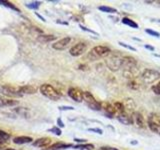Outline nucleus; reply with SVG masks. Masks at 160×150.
<instances>
[{
    "label": "nucleus",
    "mask_w": 160,
    "mask_h": 150,
    "mask_svg": "<svg viewBox=\"0 0 160 150\" xmlns=\"http://www.w3.org/2000/svg\"><path fill=\"white\" fill-rule=\"evenodd\" d=\"M98 9L102 12H105V13H116L117 10L115 8H112V7H109V6H99Z\"/></svg>",
    "instance_id": "21"
},
{
    "label": "nucleus",
    "mask_w": 160,
    "mask_h": 150,
    "mask_svg": "<svg viewBox=\"0 0 160 150\" xmlns=\"http://www.w3.org/2000/svg\"><path fill=\"white\" fill-rule=\"evenodd\" d=\"M131 118H132V122H133V124H135L136 126L140 127V128H144V127H145V121H144V118L139 112H133L131 115Z\"/></svg>",
    "instance_id": "11"
},
{
    "label": "nucleus",
    "mask_w": 160,
    "mask_h": 150,
    "mask_svg": "<svg viewBox=\"0 0 160 150\" xmlns=\"http://www.w3.org/2000/svg\"><path fill=\"white\" fill-rule=\"evenodd\" d=\"M104 109H105L106 113L109 114V115H115L116 114V109L114 108L113 105L109 103H104Z\"/></svg>",
    "instance_id": "20"
},
{
    "label": "nucleus",
    "mask_w": 160,
    "mask_h": 150,
    "mask_svg": "<svg viewBox=\"0 0 160 150\" xmlns=\"http://www.w3.org/2000/svg\"><path fill=\"white\" fill-rule=\"evenodd\" d=\"M18 105V101L14 99L0 97V107H11V106Z\"/></svg>",
    "instance_id": "13"
},
{
    "label": "nucleus",
    "mask_w": 160,
    "mask_h": 150,
    "mask_svg": "<svg viewBox=\"0 0 160 150\" xmlns=\"http://www.w3.org/2000/svg\"><path fill=\"white\" fill-rule=\"evenodd\" d=\"M57 122H58V123H59V126H61V127H63V126H64V124L62 123V121L60 120V119H58V120H57Z\"/></svg>",
    "instance_id": "39"
},
{
    "label": "nucleus",
    "mask_w": 160,
    "mask_h": 150,
    "mask_svg": "<svg viewBox=\"0 0 160 150\" xmlns=\"http://www.w3.org/2000/svg\"><path fill=\"white\" fill-rule=\"evenodd\" d=\"M49 131L50 132H52V133H54L55 135H61V130H60L59 128H57V127H53V128L51 129H49Z\"/></svg>",
    "instance_id": "32"
},
{
    "label": "nucleus",
    "mask_w": 160,
    "mask_h": 150,
    "mask_svg": "<svg viewBox=\"0 0 160 150\" xmlns=\"http://www.w3.org/2000/svg\"><path fill=\"white\" fill-rule=\"evenodd\" d=\"M54 39H55V36H53V35H41V36L39 37L40 41H43V42H49Z\"/></svg>",
    "instance_id": "25"
},
{
    "label": "nucleus",
    "mask_w": 160,
    "mask_h": 150,
    "mask_svg": "<svg viewBox=\"0 0 160 150\" xmlns=\"http://www.w3.org/2000/svg\"><path fill=\"white\" fill-rule=\"evenodd\" d=\"M117 119L119 122H121L122 124H125V125H129V124H133V122H132V118L131 116H128L126 113H120L118 114L117 116Z\"/></svg>",
    "instance_id": "15"
},
{
    "label": "nucleus",
    "mask_w": 160,
    "mask_h": 150,
    "mask_svg": "<svg viewBox=\"0 0 160 150\" xmlns=\"http://www.w3.org/2000/svg\"><path fill=\"white\" fill-rule=\"evenodd\" d=\"M59 109L60 110H73L74 108L72 106H65V107H62L61 106V107H59Z\"/></svg>",
    "instance_id": "35"
},
{
    "label": "nucleus",
    "mask_w": 160,
    "mask_h": 150,
    "mask_svg": "<svg viewBox=\"0 0 160 150\" xmlns=\"http://www.w3.org/2000/svg\"><path fill=\"white\" fill-rule=\"evenodd\" d=\"M118 44H119V45H121L122 47H125V48H127V49L131 50V51H136V48L132 47L131 45H128V44H126V43H124V42L119 41V42H118Z\"/></svg>",
    "instance_id": "29"
},
{
    "label": "nucleus",
    "mask_w": 160,
    "mask_h": 150,
    "mask_svg": "<svg viewBox=\"0 0 160 150\" xmlns=\"http://www.w3.org/2000/svg\"><path fill=\"white\" fill-rule=\"evenodd\" d=\"M105 63L111 71H118L122 67V57H119L118 55H114V56L109 55L105 59Z\"/></svg>",
    "instance_id": "5"
},
{
    "label": "nucleus",
    "mask_w": 160,
    "mask_h": 150,
    "mask_svg": "<svg viewBox=\"0 0 160 150\" xmlns=\"http://www.w3.org/2000/svg\"><path fill=\"white\" fill-rule=\"evenodd\" d=\"M122 68H123L124 76L127 78L134 77L137 74V72H138L136 60L133 57L130 56L122 57Z\"/></svg>",
    "instance_id": "1"
},
{
    "label": "nucleus",
    "mask_w": 160,
    "mask_h": 150,
    "mask_svg": "<svg viewBox=\"0 0 160 150\" xmlns=\"http://www.w3.org/2000/svg\"><path fill=\"white\" fill-rule=\"evenodd\" d=\"M2 91L4 94L10 96H16V97H21V94L19 91V86L18 87H14V86H10V85H4L1 87Z\"/></svg>",
    "instance_id": "10"
},
{
    "label": "nucleus",
    "mask_w": 160,
    "mask_h": 150,
    "mask_svg": "<svg viewBox=\"0 0 160 150\" xmlns=\"http://www.w3.org/2000/svg\"><path fill=\"white\" fill-rule=\"evenodd\" d=\"M156 21H158V22H159V23H160V20H156Z\"/></svg>",
    "instance_id": "41"
},
{
    "label": "nucleus",
    "mask_w": 160,
    "mask_h": 150,
    "mask_svg": "<svg viewBox=\"0 0 160 150\" xmlns=\"http://www.w3.org/2000/svg\"><path fill=\"white\" fill-rule=\"evenodd\" d=\"M113 106L116 110L120 111V112H124V108H125V106L123 105L122 102H115L113 104Z\"/></svg>",
    "instance_id": "27"
},
{
    "label": "nucleus",
    "mask_w": 160,
    "mask_h": 150,
    "mask_svg": "<svg viewBox=\"0 0 160 150\" xmlns=\"http://www.w3.org/2000/svg\"><path fill=\"white\" fill-rule=\"evenodd\" d=\"M111 54L110 48L107 46H103V45H98V46L93 47L88 53V57L92 61L98 60L100 58H107Z\"/></svg>",
    "instance_id": "2"
},
{
    "label": "nucleus",
    "mask_w": 160,
    "mask_h": 150,
    "mask_svg": "<svg viewBox=\"0 0 160 150\" xmlns=\"http://www.w3.org/2000/svg\"><path fill=\"white\" fill-rule=\"evenodd\" d=\"M74 148L76 149H81V150H93L94 149V145L93 144H81V145H77L75 146Z\"/></svg>",
    "instance_id": "23"
},
{
    "label": "nucleus",
    "mask_w": 160,
    "mask_h": 150,
    "mask_svg": "<svg viewBox=\"0 0 160 150\" xmlns=\"http://www.w3.org/2000/svg\"><path fill=\"white\" fill-rule=\"evenodd\" d=\"M33 139L29 136H17L13 139V142L15 144H26L32 142Z\"/></svg>",
    "instance_id": "17"
},
{
    "label": "nucleus",
    "mask_w": 160,
    "mask_h": 150,
    "mask_svg": "<svg viewBox=\"0 0 160 150\" xmlns=\"http://www.w3.org/2000/svg\"><path fill=\"white\" fill-rule=\"evenodd\" d=\"M88 130L93 131V132H95V133H98V134H100V135H102V134H103L102 129H100V128H89Z\"/></svg>",
    "instance_id": "34"
},
{
    "label": "nucleus",
    "mask_w": 160,
    "mask_h": 150,
    "mask_svg": "<svg viewBox=\"0 0 160 150\" xmlns=\"http://www.w3.org/2000/svg\"><path fill=\"white\" fill-rule=\"evenodd\" d=\"M86 50H87V45L83 42H78V43H76L74 46H72L70 48L69 53H70V55H72V56L78 57V56H80V55L84 54L86 52Z\"/></svg>",
    "instance_id": "7"
},
{
    "label": "nucleus",
    "mask_w": 160,
    "mask_h": 150,
    "mask_svg": "<svg viewBox=\"0 0 160 150\" xmlns=\"http://www.w3.org/2000/svg\"><path fill=\"white\" fill-rule=\"evenodd\" d=\"M125 108L129 109V110H134V108H135V103H134V101L132 100V99H126L125 100Z\"/></svg>",
    "instance_id": "24"
},
{
    "label": "nucleus",
    "mask_w": 160,
    "mask_h": 150,
    "mask_svg": "<svg viewBox=\"0 0 160 150\" xmlns=\"http://www.w3.org/2000/svg\"><path fill=\"white\" fill-rule=\"evenodd\" d=\"M145 32L148 33L149 35H151V36H155V37H160V34L157 31H154V30L152 29H145Z\"/></svg>",
    "instance_id": "30"
},
{
    "label": "nucleus",
    "mask_w": 160,
    "mask_h": 150,
    "mask_svg": "<svg viewBox=\"0 0 160 150\" xmlns=\"http://www.w3.org/2000/svg\"><path fill=\"white\" fill-rule=\"evenodd\" d=\"M83 101H85L86 104H87L89 107L92 109V110H100L101 108V104L98 103L96 101V99L93 97V95L88 91H83Z\"/></svg>",
    "instance_id": "6"
},
{
    "label": "nucleus",
    "mask_w": 160,
    "mask_h": 150,
    "mask_svg": "<svg viewBox=\"0 0 160 150\" xmlns=\"http://www.w3.org/2000/svg\"><path fill=\"white\" fill-rule=\"evenodd\" d=\"M74 140H75L76 142H80V143H81V142H82V143H85V142H86V139H78V138H75Z\"/></svg>",
    "instance_id": "38"
},
{
    "label": "nucleus",
    "mask_w": 160,
    "mask_h": 150,
    "mask_svg": "<svg viewBox=\"0 0 160 150\" xmlns=\"http://www.w3.org/2000/svg\"><path fill=\"white\" fill-rule=\"evenodd\" d=\"M122 23L123 24H125V25H127V26H130L131 28H135L137 29L138 28V24L136 23L134 20H132L130 18H128V17H124V18H122Z\"/></svg>",
    "instance_id": "19"
},
{
    "label": "nucleus",
    "mask_w": 160,
    "mask_h": 150,
    "mask_svg": "<svg viewBox=\"0 0 160 150\" xmlns=\"http://www.w3.org/2000/svg\"><path fill=\"white\" fill-rule=\"evenodd\" d=\"M40 4H41V2L34 1V2H30V3H27L26 6L28 7V8H30V9H37L38 7L40 6Z\"/></svg>",
    "instance_id": "26"
},
{
    "label": "nucleus",
    "mask_w": 160,
    "mask_h": 150,
    "mask_svg": "<svg viewBox=\"0 0 160 150\" xmlns=\"http://www.w3.org/2000/svg\"><path fill=\"white\" fill-rule=\"evenodd\" d=\"M148 127L150 128L151 131L155 132V133H157L158 135H160V123L152 120L150 117L148 118Z\"/></svg>",
    "instance_id": "16"
},
{
    "label": "nucleus",
    "mask_w": 160,
    "mask_h": 150,
    "mask_svg": "<svg viewBox=\"0 0 160 150\" xmlns=\"http://www.w3.org/2000/svg\"><path fill=\"white\" fill-rule=\"evenodd\" d=\"M100 150H118V149H116V148H113V147H108V146H103V147H101Z\"/></svg>",
    "instance_id": "36"
},
{
    "label": "nucleus",
    "mask_w": 160,
    "mask_h": 150,
    "mask_svg": "<svg viewBox=\"0 0 160 150\" xmlns=\"http://www.w3.org/2000/svg\"><path fill=\"white\" fill-rule=\"evenodd\" d=\"M0 4H3L5 6L7 7H10L11 9H14V10H18L16 8V7L14 6V5H12V3H10V2H7V1H3V0H0Z\"/></svg>",
    "instance_id": "31"
},
{
    "label": "nucleus",
    "mask_w": 160,
    "mask_h": 150,
    "mask_svg": "<svg viewBox=\"0 0 160 150\" xmlns=\"http://www.w3.org/2000/svg\"><path fill=\"white\" fill-rule=\"evenodd\" d=\"M152 91L155 94H157V95H160V81L157 84L152 86Z\"/></svg>",
    "instance_id": "28"
},
{
    "label": "nucleus",
    "mask_w": 160,
    "mask_h": 150,
    "mask_svg": "<svg viewBox=\"0 0 160 150\" xmlns=\"http://www.w3.org/2000/svg\"><path fill=\"white\" fill-rule=\"evenodd\" d=\"M71 42V38L70 37H64L61 39L57 40L56 42H54L52 44V48L55 50H64Z\"/></svg>",
    "instance_id": "9"
},
{
    "label": "nucleus",
    "mask_w": 160,
    "mask_h": 150,
    "mask_svg": "<svg viewBox=\"0 0 160 150\" xmlns=\"http://www.w3.org/2000/svg\"><path fill=\"white\" fill-rule=\"evenodd\" d=\"M19 91H20V94L23 96L24 94H35L37 92V89L34 86L25 85V86H19Z\"/></svg>",
    "instance_id": "14"
},
{
    "label": "nucleus",
    "mask_w": 160,
    "mask_h": 150,
    "mask_svg": "<svg viewBox=\"0 0 160 150\" xmlns=\"http://www.w3.org/2000/svg\"><path fill=\"white\" fill-rule=\"evenodd\" d=\"M144 47H145L146 49H149L150 51H154V47H152V46H150V45H148V44H145V45H144Z\"/></svg>",
    "instance_id": "37"
},
{
    "label": "nucleus",
    "mask_w": 160,
    "mask_h": 150,
    "mask_svg": "<svg viewBox=\"0 0 160 150\" xmlns=\"http://www.w3.org/2000/svg\"><path fill=\"white\" fill-rule=\"evenodd\" d=\"M71 145L70 144H64V143H61V142H59V143H56V144H53L49 147V149L48 150H57V149H60V148H64V147H70Z\"/></svg>",
    "instance_id": "22"
},
{
    "label": "nucleus",
    "mask_w": 160,
    "mask_h": 150,
    "mask_svg": "<svg viewBox=\"0 0 160 150\" xmlns=\"http://www.w3.org/2000/svg\"><path fill=\"white\" fill-rule=\"evenodd\" d=\"M80 28L82 29V30H84V31H86V32H89V33H91V34H94V35H96V36H99V34L97 32H95V31H93V30H91V29H88L87 27H85V26H82V25H80Z\"/></svg>",
    "instance_id": "33"
},
{
    "label": "nucleus",
    "mask_w": 160,
    "mask_h": 150,
    "mask_svg": "<svg viewBox=\"0 0 160 150\" xmlns=\"http://www.w3.org/2000/svg\"><path fill=\"white\" fill-rule=\"evenodd\" d=\"M10 139V134L3 130H0V147L3 146L7 141Z\"/></svg>",
    "instance_id": "18"
},
{
    "label": "nucleus",
    "mask_w": 160,
    "mask_h": 150,
    "mask_svg": "<svg viewBox=\"0 0 160 150\" xmlns=\"http://www.w3.org/2000/svg\"><path fill=\"white\" fill-rule=\"evenodd\" d=\"M32 144L33 146L39 147V148H41V147H47L51 144V139H50L49 137H42V138L36 139Z\"/></svg>",
    "instance_id": "12"
},
{
    "label": "nucleus",
    "mask_w": 160,
    "mask_h": 150,
    "mask_svg": "<svg viewBox=\"0 0 160 150\" xmlns=\"http://www.w3.org/2000/svg\"><path fill=\"white\" fill-rule=\"evenodd\" d=\"M40 92H41L42 95H44L45 97L51 99V100L56 101L60 99V93L58 92L52 85L47 84V83L42 84L40 86Z\"/></svg>",
    "instance_id": "3"
},
{
    "label": "nucleus",
    "mask_w": 160,
    "mask_h": 150,
    "mask_svg": "<svg viewBox=\"0 0 160 150\" xmlns=\"http://www.w3.org/2000/svg\"><path fill=\"white\" fill-rule=\"evenodd\" d=\"M141 79L146 84H152L160 79V72L154 69H145L141 73Z\"/></svg>",
    "instance_id": "4"
},
{
    "label": "nucleus",
    "mask_w": 160,
    "mask_h": 150,
    "mask_svg": "<svg viewBox=\"0 0 160 150\" xmlns=\"http://www.w3.org/2000/svg\"><path fill=\"white\" fill-rule=\"evenodd\" d=\"M68 95L70 98H72L73 100L76 102H82L83 101V91H81L78 88L70 87L67 91Z\"/></svg>",
    "instance_id": "8"
},
{
    "label": "nucleus",
    "mask_w": 160,
    "mask_h": 150,
    "mask_svg": "<svg viewBox=\"0 0 160 150\" xmlns=\"http://www.w3.org/2000/svg\"><path fill=\"white\" fill-rule=\"evenodd\" d=\"M4 150H15V149H12V148H6V149H4Z\"/></svg>",
    "instance_id": "40"
}]
</instances>
